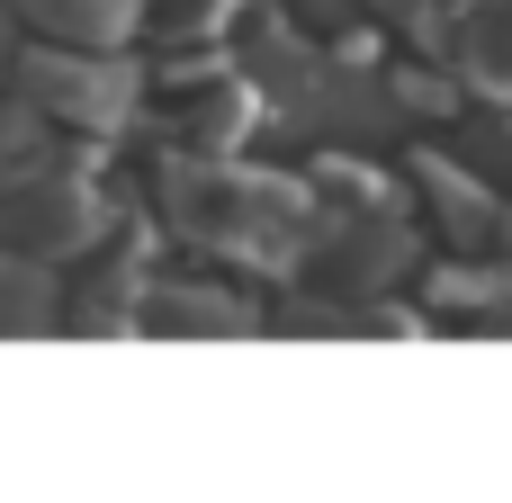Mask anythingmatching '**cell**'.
I'll list each match as a JSON object with an SVG mask.
<instances>
[{
  "mask_svg": "<svg viewBox=\"0 0 512 503\" xmlns=\"http://www.w3.org/2000/svg\"><path fill=\"white\" fill-rule=\"evenodd\" d=\"M99 234H108V198H99L72 162L36 153V162H9V171H0V243H9V252H27V261H72V252H90Z\"/></svg>",
  "mask_w": 512,
  "mask_h": 503,
  "instance_id": "cell-3",
  "label": "cell"
},
{
  "mask_svg": "<svg viewBox=\"0 0 512 503\" xmlns=\"http://www.w3.org/2000/svg\"><path fill=\"white\" fill-rule=\"evenodd\" d=\"M9 90L45 117V126H72V135H117L126 126V108H135V63L117 54V45H27V54H9Z\"/></svg>",
  "mask_w": 512,
  "mask_h": 503,
  "instance_id": "cell-2",
  "label": "cell"
},
{
  "mask_svg": "<svg viewBox=\"0 0 512 503\" xmlns=\"http://www.w3.org/2000/svg\"><path fill=\"white\" fill-rule=\"evenodd\" d=\"M135 324H153V333H252V306L243 297H216L198 279H171V297L135 306Z\"/></svg>",
  "mask_w": 512,
  "mask_h": 503,
  "instance_id": "cell-8",
  "label": "cell"
},
{
  "mask_svg": "<svg viewBox=\"0 0 512 503\" xmlns=\"http://www.w3.org/2000/svg\"><path fill=\"white\" fill-rule=\"evenodd\" d=\"M387 81H396V99H405V108H423V117L459 108V81H441V72H414V63H405V72H387Z\"/></svg>",
  "mask_w": 512,
  "mask_h": 503,
  "instance_id": "cell-9",
  "label": "cell"
},
{
  "mask_svg": "<svg viewBox=\"0 0 512 503\" xmlns=\"http://www.w3.org/2000/svg\"><path fill=\"white\" fill-rule=\"evenodd\" d=\"M414 189L432 198L441 234H450V243H468V252H477V243H486V234L504 225V216H495V189H486L477 171H450L441 153H414Z\"/></svg>",
  "mask_w": 512,
  "mask_h": 503,
  "instance_id": "cell-5",
  "label": "cell"
},
{
  "mask_svg": "<svg viewBox=\"0 0 512 503\" xmlns=\"http://www.w3.org/2000/svg\"><path fill=\"white\" fill-rule=\"evenodd\" d=\"M450 63H459L468 90H486V99L512 108V0H459V18H450Z\"/></svg>",
  "mask_w": 512,
  "mask_h": 503,
  "instance_id": "cell-4",
  "label": "cell"
},
{
  "mask_svg": "<svg viewBox=\"0 0 512 503\" xmlns=\"http://www.w3.org/2000/svg\"><path fill=\"white\" fill-rule=\"evenodd\" d=\"M9 54H18V9L0 0V81H9Z\"/></svg>",
  "mask_w": 512,
  "mask_h": 503,
  "instance_id": "cell-10",
  "label": "cell"
},
{
  "mask_svg": "<svg viewBox=\"0 0 512 503\" xmlns=\"http://www.w3.org/2000/svg\"><path fill=\"white\" fill-rule=\"evenodd\" d=\"M63 324V279L54 261H27L0 243V333H54Z\"/></svg>",
  "mask_w": 512,
  "mask_h": 503,
  "instance_id": "cell-7",
  "label": "cell"
},
{
  "mask_svg": "<svg viewBox=\"0 0 512 503\" xmlns=\"http://www.w3.org/2000/svg\"><path fill=\"white\" fill-rule=\"evenodd\" d=\"M162 207L189 243L225 252V261H252V270H288L306 243H315V180H270V171H243V153H171L162 162Z\"/></svg>",
  "mask_w": 512,
  "mask_h": 503,
  "instance_id": "cell-1",
  "label": "cell"
},
{
  "mask_svg": "<svg viewBox=\"0 0 512 503\" xmlns=\"http://www.w3.org/2000/svg\"><path fill=\"white\" fill-rule=\"evenodd\" d=\"M9 9L54 45H126L144 18V0H9Z\"/></svg>",
  "mask_w": 512,
  "mask_h": 503,
  "instance_id": "cell-6",
  "label": "cell"
}]
</instances>
